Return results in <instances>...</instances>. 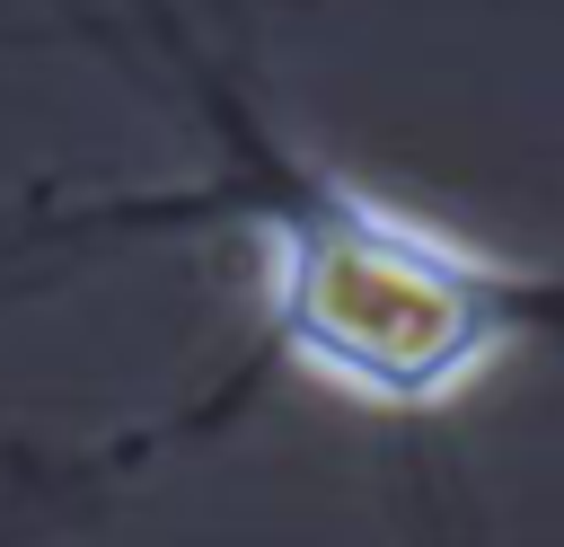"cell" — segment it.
<instances>
[{"label":"cell","instance_id":"1","mask_svg":"<svg viewBox=\"0 0 564 547\" xmlns=\"http://www.w3.org/2000/svg\"><path fill=\"white\" fill-rule=\"evenodd\" d=\"M256 300L273 344L317 388L379 415L467 397L546 300L520 265L335 168H291V194L256 212Z\"/></svg>","mask_w":564,"mask_h":547}]
</instances>
